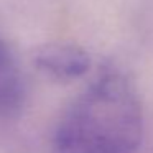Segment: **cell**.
I'll list each match as a JSON object with an SVG mask.
<instances>
[{
    "label": "cell",
    "instance_id": "obj_1",
    "mask_svg": "<svg viewBox=\"0 0 153 153\" xmlns=\"http://www.w3.org/2000/svg\"><path fill=\"white\" fill-rule=\"evenodd\" d=\"M143 109L123 73H99L66 107L51 138V153H137Z\"/></svg>",
    "mask_w": 153,
    "mask_h": 153
},
{
    "label": "cell",
    "instance_id": "obj_3",
    "mask_svg": "<svg viewBox=\"0 0 153 153\" xmlns=\"http://www.w3.org/2000/svg\"><path fill=\"white\" fill-rule=\"evenodd\" d=\"M27 77L15 50L0 36V122L18 117L27 104Z\"/></svg>",
    "mask_w": 153,
    "mask_h": 153
},
{
    "label": "cell",
    "instance_id": "obj_2",
    "mask_svg": "<svg viewBox=\"0 0 153 153\" xmlns=\"http://www.w3.org/2000/svg\"><path fill=\"white\" fill-rule=\"evenodd\" d=\"M33 64L45 76L61 82H69L82 77L89 71L91 56L77 45L51 43L38 48L33 54Z\"/></svg>",
    "mask_w": 153,
    "mask_h": 153
}]
</instances>
